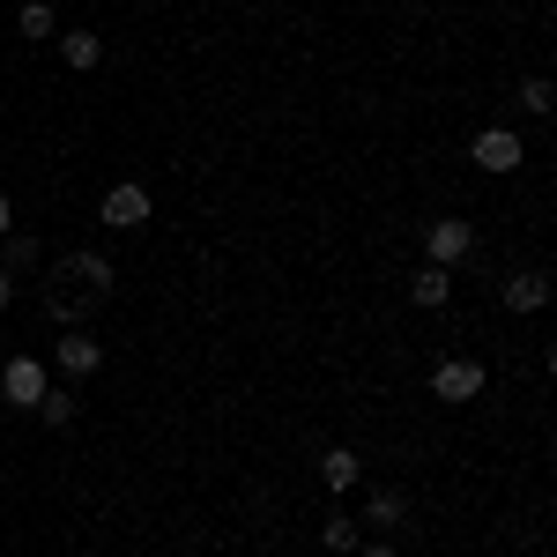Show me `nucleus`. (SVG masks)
<instances>
[{
  "instance_id": "9d476101",
  "label": "nucleus",
  "mask_w": 557,
  "mask_h": 557,
  "mask_svg": "<svg viewBox=\"0 0 557 557\" xmlns=\"http://www.w3.org/2000/svg\"><path fill=\"white\" fill-rule=\"evenodd\" d=\"M357 475H364V461L349 454V446H335V454H320V483L343 498V491H357Z\"/></svg>"
},
{
  "instance_id": "f8f14e48",
  "label": "nucleus",
  "mask_w": 557,
  "mask_h": 557,
  "mask_svg": "<svg viewBox=\"0 0 557 557\" xmlns=\"http://www.w3.org/2000/svg\"><path fill=\"white\" fill-rule=\"evenodd\" d=\"M409 298H417V305H446V298H454V268H431V260H424V268L409 275Z\"/></svg>"
},
{
  "instance_id": "7ed1b4c3",
  "label": "nucleus",
  "mask_w": 557,
  "mask_h": 557,
  "mask_svg": "<svg viewBox=\"0 0 557 557\" xmlns=\"http://www.w3.org/2000/svg\"><path fill=\"white\" fill-rule=\"evenodd\" d=\"M469 246H475V231L461 223V215H446V223H431V231H424L431 268H461V260H469Z\"/></svg>"
},
{
  "instance_id": "f03ea898",
  "label": "nucleus",
  "mask_w": 557,
  "mask_h": 557,
  "mask_svg": "<svg viewBox=\"0 0 557 557\" xmlns=\"http://www.w3.org/2000/svg\"><path fill=\"white\" fill-rule=\"evenodd\" d=\"M97 215L112 223V231H141L149 215H157V201H149V186H134V178H120L104 201H97Z\"/></svg>"
},
{
  "instance_id": "9b49d317",
  "label": "nucleus",
  "mask_w": 557,
  "mask_h": 557,
  "mask_svg": "<svg viewBox=\"0 0 557 557\" xmlns=\"http://www.w3.org/2000/svg\"><path fill=\"white\" fill-rule=\"evenodd\" d=\"M401 520H409V498H401V491H372V498H364V528H380V535H394Z\"/></svg>"
},
{
  "instance_id": "1a4fd4ad",
  "label": "nucleus",
  "mask_w": 557,
  "mask_h": 557,
  "mask_svg": "<svg viewBox=\"0 0 557 557\" xmlns=\"http://www.w3.org/2000/svg\"><path fill=\"white\" fill-rule=\"evenodd\" d=\"M60 60H67V67H75V75H89V67H97V60H104V45H97V30H60Z\"/></svg>"
},
{
  "instance_id": "20e7f679",
  "label": "nucleus",
  "mask_w": 557,
  "mask_h": 557,
  "mask_svg": "<svg viewBox=\"0 0 557 557\" xmlns=\"http://www.w3.org/2000/svg\"><path fill=\"white\" fill-rule=\"evenodd\" d=\"M45 364L38 357H8V364H0V394H8V401H15V409H38V394H45Z\"/></svg>"
},
{
  "instance_id": "a211bd4d",
  "label": "nucleus",
  "mask_w": 557,
  "mask_h": 557,
  "mask_svg": "<svg viewBox=\"0 0 557 557\" xmlns=\"http://www.w3.org/2000/svg\"><path fill=\"white\" fill-rule=\"evenodd\" d=\"M357 557H394V543H357Z\"/></svg>"
},
{
  "instance_id": "dca6fc26",
  "label": "nucleus",
  "mask_w": 557,
  "mask_h": 557,
  "mask_svg": "<svg viewBox=\"0 0 557 557\" xmlns=\"http://www.w3.org/2000/svg\"><path fill=\"white\" fill-rule=\"evenodd\" d=\"M15 30H23V38H30V45H45V38H60V15H52L45 0H30V8L15 15Z\"/></svg>"
},
{
  "instance_id": "39448f33",
  "label": "nucleus",
  "mask_w": 557,
  "mask_h": 557,
  "mask_svg": "<svg viewBox=\"0 0 557 557\" xmlns=\"http://www.w3.org/2000/svg\"><path fill=\"white\" fill-rule=\"evenodd\" d=\"M431 394H438V401H475V394H483V364H475V357H446V364L431 372Z\"/></svg>"
},
{
  "instance_id": "f3484780",
  "label": "nucleus",
  "mask_w": 557,
  "mask_h": 557,
  "mask_svg": "<svg viewBox=\"0 0 557 557\" xmlns=\"http://www.w3.org/2000/svg\"><path fill=\"white\" fill-rule=\"evenodd\" d=\"M520 112H528V120H550V83H543V75L520 83Z\"/></svg>"
},
{
  "instance_id": "f257e3e1",
  "label": "nucleus",
  "mask_w": 557,
  "mask_h": 557,
  "mask_svg": "<svg viewBox=\"0 0 557 557\" xmlns=\"http://www.w3.org/2000/svg\"><path fill=\"white\" fill-rule=\"evenodd\" d=\"M104 298H112V260H104V253H60V260H52L45 312H52L60 327H83Z\"/></svg>"
},
{
  "instance_id": "ddd939ff",
  "label": "nucleus",
  "mask_w": 557,
  "mask_h": 557,
  "mask_svg": "<svg viewBox=\"0 0 557 557\" xmlns=\"http://www.w3.org/2000/svg\"><path fill=\"white\" fill-rule=\"evenodd\" d=\"M38 417H45L52 431H67L75 417H83V401H75V386H45V394H38Z\"/></svg>"
},
{
  "instance_id": "6ab92c4d",
  "label": "nucleus",
  "mask_w": 557,
  "mask_h": 557,
  "mask_svg": "<svg viewBox=\"0 0 557 557\" xmlns=\"http://www.w3.org/2000/svg\"><path fill=\"white\" fill-rule=\"evenodd\" d=\"M8 231H15V209H8V194H0V238H8Z\"/></svg>"
},
{
  "instance_id": "aec40b11",
  "label": "nucleus",
  "mask_w": 557,
  "mask_h": 557,
  "mask_svg": "<svg viewBox=\"0 0 557 557\" xmlns=\"http://www.w3.org/2000/svg\"><path fill=\"white\" fill-rule=\"evenodd\" d=\"M0 312H8V275H0Z\"/></svg>"
},
{
  "instance_id": "2eb2a0df",
  "label": "nucleus",
  "mask_w": 557,
  "mask_h": 557,
  "mask_svg": "<svg viewBox=\"0 0 557 557\" xmlns=\"http://www.w3.org/2000/svg\"><path fill=\"white\" fill-rule=\"evenodd\" d=\"M23 268H38V238H15V231H8V238H0V275L15 283Z\"/></svg>"
},
{
  "instance_id": "0eeeda50",
  "label": "nucleus",
  "mask_w": 557,
  "mask_h": 557,
  "mask_svg": "<svg viewBox=\"0 0 557 557\" xmlns=\"http://www.w3.org/2000/svg\"><path fill=\"white\" fill-rule=\"evenodd\" d=\"M543 305H550V275H543V268L506 275V312H543Z\"/></svg>"
},
{
  "instance_id": "423d86ee",
  "label": "nucleus",
  "mask_w": 557,
  "mask_h": 557,
  "mask_svg": "<svg viewBox=\"0 0 557 557\" xmlns=\"http://www.w3.org/2000/svg\"><path fill=\"white\" fill-rule=\"evenodd\" d=\"M475 164H483V172H520L528 149H520L513 127H483V134H475Z\"/></svg>"
},
{
  "instance_id": "4468645a",
  "label": "nucleus",
  "mask_w": 557,
  "mask_h": 557,
  "mask_svg": "<svg viewBox=\"0 0 557 557\" xmlns=\"http://www.w3.org/2000/svg\"><path fill=\"white\" fill-rule=\"evenodd\" d=\"M320 543H327V550H335V557H357V543H364V520L335 513V520H327V528H320Z\"/></svg>"
},
{
  "instance_id": "6e6552de",
  "label": "nucleus",
  "mask_w": 557,
  "mask_h": 557,
  "mask_svg": "<svg viewBox=\"0 0 557 557\" xmlns=\"http://www.w3.org/2000/svg\"><path fill=\"white\" fill-rule=\"evenodd\" d=\"M97 364H104V349H97V343L83 335V327H75V335L60 343V372H67V380H89Z\"/></svg>"
}]
</instances>
